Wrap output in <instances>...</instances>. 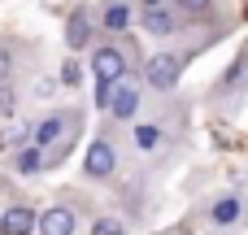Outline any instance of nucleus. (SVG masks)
I'll use <instances>...</instances> for the list:
<instances>
[{"mask_svg":"<svg viewBox=\"0 0 248 235\" xmlns=\"http://www.w3.org/2000/svg\"><path fill=\"white\" fill-rule=\"evenodd\" d=\"M144 74H148V83H153L157 92H170V87L179 83L183 65H179V57H170V52H157V57L144 65Z\"/></svg>","mask_w":248,"mask_h":235,"instance_id":"1","label":"nucleus"},{"mask_svg":"<svg viewBox=\"0 0 248 235\" xmlns=\"http://www.w3.org/2000/svg\"><path fill=\"white\" fill-rule=\"evenodd\" d=\"M113 166H118L113 144H109V140H92V148H87V157H83V170H87L92 179H109Z\"/></svg>","mask_w":248,"mask_h":235,"instance_id":"2","label":"nucleus"},{"mask_svg":"<svg viewBox=\"0 0 248 235\" xmlns=\"http://www.w3.org/2000/svg\"><path fill=\"white\" fill-rule=\"evenodd\" d=\"M92 70H96L100 83L113 87V83L122 78V70H126V57H122L118 48H96V52H92Z\"/></svg>","mask_w":248,"mask_h":235,"instance_id":"3","label":"nucleus"},{"mask_svg":"<svg viewBox=\"0 0 248 235\" xmlns=\"http://www.w3.org/2000/svg\"><path fill=\"white\" fill-rule=\"evenodd\" d=\"M35 227H39V235H74V209L52 205V209H44L35 218Z\"/></svg>","mask_w":248,"mask_h":235,"instance_id":"4","label":"nucleus"},{"mask_svg":"<svg viewBox=\"0 0 248 235\" xmlns=\"http://www.w3.org/2000/svg\"><path fill=\"white\" fill-rule=\"evenodd\" d=\"M31 231H35V214L26 205H9L0 218V235H31Z\"/></svg>","mask_w":248,"mask_h":235,"instance_id":"5","label":"nucleus"},{"mask_svg":"<svg viewBox=\"0 0 248 235\" xmlns=\"http://www.w3.org/2000/svg\"><path fill=\"white\" fill-rule=\"evenodd\" d=\"M105 109H113V118H135L140 92H135V87H109V105H105Z\"/></svg>","mask_w":248,"mask_h":235,"instance_id":"6","label":"nucleus"},{"mask_svg":"<svg viewBox=\"0 0 248 235\" xmlns=\"http://www.w3.org/2000/svg\"><path fill=\"white\" fill-rule=\"evenodd\" d=\"M70 126V118L65 113H52V118H44L35 131H31V140H35V148H44V144H52V140H61V131Z\"/></svg>","mask_w":248,"mask_h":235,"instance_id":"7","label":"nucleus"},{"mask_svg":"<svg viewBox=\"0 0 248 235\" xmlns=\"http://www.w3.org/2000/svg\"><path fill=\"white\" fill-rule=\"evenodd\" d=\"M87 39H92V26H87V17H83V13H74V17H70V26H65V44L78 52Z\"/></svg>","mask_w":248,"mask_h":235,"instance_id":"8","label":"nucleus"},{"mask_svg":"<svg viewBox=\"0 0 248 235\" xmlns=\"http://www.w3.org/2000/svg\"><path fill=\"white\" fill-rule=\"evenodd\" d=\"M209 218H214L218 227H231V222L240 218V196H222V201L209 209Z\"/></svg>","mask_w":248,"mask_h":235,"instance_id":"9","label":"nucleus"},{"mask_svg":"<svg viewBox=\"0 0 248 235\" xmlns=\"http://www.w3.org/2000/svg\"><path fill=\"white\" fill-rule=\"evenodd\" d=\"M144 31H148V35H170V31H174V17L161 13V9H148V13H144Z\"/></svg>","mask_w":248,"mask_h":235,"instance_id":"10","label":"nucleus"},{"mask_svg":"<svg viewBox=\"0 0 248 235\" xmlns=\"http://www.w3.org/2000/svg\"><path fill=\"white\" fill-rule=\"evenodd\" d=\"M131 135H135V148H140V153H153V148L161 144V126H153V122H144V126H135Z\"/></svg>","mask_w":248,"mask_h":235,"instance_id":"11","label":"nucleus"},{"mask_svg":"<svg viewBox=\"0 0 248 235\" xmlns=\"http://www.w3.org/2000/svg\"><path fill=\"white\" fill-rule=\"evenodd\" d=\"M126 22H131L126 4H105V31H126Z\"/></svg>","mask_w":248,"mask_h":235,"instance_id":"12","label":"nucleus"},{"mask_svg":"<svg viewBox=\"0 0 248 235\" xmlns=\"http://www.w3.org/2000/svg\"><path fill=\"white\" fill-rule=\"evenodd\" d=\"M17 170H22V174H35V170H44V153H39V148H26V153L17 157Z\"/></svg>","mask_w":248,"mask_h":235,"instance_id":"13","label":"nucleus"},{"mask_svg":"<svg viewBox=\"0 0 248 235\" xmlns=\"http://www.w3.org/2000/svg\"><path fill=\"white\" fill-rule=\"evenodd\" d=\"M78 78H83V70H78V61H70V65L61 70V83H70V87H78Z\"/></svg>","mask_w":248,"mask_h":235,"instance_id":"14","label":"nucleus"},{"mask_svg":"<svg viewBox=\"0 0 248 235\" xmlns=\"http://www.w3.org/2000/svg\"><path fill=\"white\" fill-rule=\"evenodd\" d=\"M26 135H31V131H26V126H9V131H4V135H0V144H22V140H26Z\"/></svg>","mask_w":248,"mask_h":235,"instance_id":"15","label":"nucleus"},{"mask_svg":"<svg viewBox=\"0 0 248 235\" xmlns=\"http://www.w3.org/2000/svg\"><path fill=\"white\" fill-rule=\"evenodd\" d=\"M92 235H126V231H122L118 222H105V218H100V222L92 227Z\"/></svg>","mask_w":248,"mask_h":235,"instance_id":"16","label":"nucleus"},{"mask_svg":"<svg viewBox=\"0 0 248 235\" xmlns=\"http://www.w3.org/2000/svg\"><path fill=\"white\" fill-rule=\"evenodd\" d=\"M209 4H214V0H179V9H183V13H205Z\"/></svg>","mask_w":248,"mask_h":235,"instance_id":"17","label":"nucleus"},{"mask_svg":"<svg viewBox=\"0 0 248 235\" xmlns=\"http://www.w3.org/2000/svg\"><path fill=\"white\" fill-rule=\"evenodd\" d=\"M13 109V92H9V83H0V113H9Z\"/></svg>","mask_w":248,"mask_h":235,"instance_id":"18","label":"nucleus"},{"mask_svg":"<svg viewBox=\"0 0 248 235\" xmlns=\"http://www.w3.org/2000/svg\"><path fill=\"white\" fill-rule=\"evenodd\" d=\"M4 78H9V52L0 48V83H4Z\"/></svg>","mask_w":248,"mask_h":235,"instance_id":"19","label":"nucleus"},{"mask_svg":"<svg viewBox=\"0 0 248 235\" xmlns=\"http://www.w3.org/2000/svg\"><path fill=\"white\" fill-rule=\"evenodd\" d=\"M144 4H148V9H157V4H161V0H144Z\"/></svg>","mask_w":248,"mask_h":235,"instance_id":"20","label":"nucleus"}]
</instances>
